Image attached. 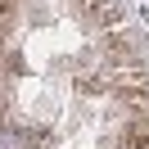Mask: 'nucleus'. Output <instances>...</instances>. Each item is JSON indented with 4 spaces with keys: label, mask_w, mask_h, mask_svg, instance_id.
Masks as SVG:
<instances>
[{
    "label": "nucleus",
    "mask_w": 149,
    "mask_h": 149,
    "mask_svg": "<svg viewBox=\"0 0 149 149\" xmlns=\"http://www.w3.org/2000/svg\"><path fill=\"white\" fill-rule=\"evenodd\" d=\"M0 149H23V136L5 127V131H0Z\"/></svg>",
    "instance_id": "nucleus-1"
}]
</instances>
